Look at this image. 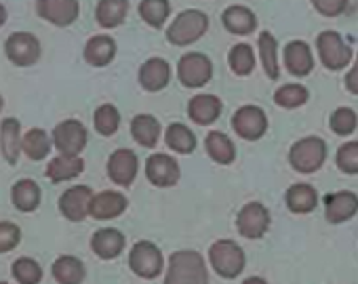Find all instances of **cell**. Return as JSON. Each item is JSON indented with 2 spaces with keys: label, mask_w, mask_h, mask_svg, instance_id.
I'll return each mask as SVG.
<instances>
[{
  "label": "cell",
  "mask_w": 358,
  "mask_h": 284,
  "mask_svg": "<svg viewBox=\"0 0 358 284\" xmlns=\"http://www.w3.org/2000/svg\"><path fill=\"white\" fill-rule=\"evenodd\" d=\"M164 284H209V269L199 251H175L169 259Z\"/></svg>",
  "instance_id": "obj_1"
},
{
  "label": "cell",
  "mask_w": 358,
  "mask_h": 284,
  "mask_svg": "<svg viewBox=\"0 0 358 284\" xmlns=\"http://www.w3.org/2000/svg\"><path fill=\"white\" fill-rule=\"evenodd\" d=\"M207 30H209V17L199 9H188L171 22L166 30V40L175 47H186L196 43L201 36H205Z\"/></svg>",
  "instance_id": "obj_2"
},
{
  "label": "cell",
  "mask_w": 358,
  "mask_h": 284,
  "mask_svg": "<svg viewBox=\"0 0 358 284\" xmlns=\"http://www.w3.org/2000/svg\"><path fill=\"white\" fill-rule=\"evenodd\" d=\"M327 160V144L320 137H303L291 146L289 163L297 173H316Z\"/></svg>",
  "instance_id": "obj_3"
},
{
  "label": "cell",
  "mask_w": 358,
  "mask_h": 284,
  "mask_svg": "<svg viewBox=\"0 0 358 284\" xmlns=\"http://www.w3.org/2000/svg\"><path fill=\"white\" fill-rule=\"evenodd\" d=\"M211 267L226 280H234L245 269V251L234 240H217L209 248Z\"/></svg>",
  "instance_id": "obj_4"
},
{
  "label": "cell",
  "mask_w": 358,
  "mask_h": 284,
  "mask_svg": "<svg viewBox=\"0 0 358 284\" xmlns=\"http://www.w3.org/2000/svg\"><path fill=\"white\" fill-rule=\"evenodd\" d=\"M316 49H318V57L322 66L331 72L343 70L352 61V49L339 32H333V30L320 32L316 38Z\"/></svg>",
  "instance_id": "obj_5"
},
{
  "label": "cell",
  "mask_w": 358,
  "mask_h": 284,
  "mask_svg": "<svg viewBox=\"0 0 358 284\" xmlns=\"http://www.w3.org/2000/svg\"><path fill=\"white\" fill-rule=\"evenodd\" d=\"M129 267L139 278L152 280V278L160 276V271L164 267L162 251L150 240H139V242L133 244V248L129 253Z\"/></svg>",
  "instance_id": "obj_6"
},
{
  "label": "cell",
  "mask_w": 358,
  "mask_h": 284,
  "mask_svg": "<svg viewBox=\"0 0 358 284\" xmlns=\"http://www.w3.org/2000/svg\"><path fill=\"white\" fill-rule=\"evenodd\" d=\"M213 76V63L203 53H186L177 63V78L186 89H201Z\"/></svg>",
  "instance_id": "obj_7"
},
{
  "label": "cell",
  "mask_w": 358,
  "mask_h": 284,
  "mask_svg": "<svg viewBox=\"0 0 358 284\" xmlns=\"http://www.w3.org/2000/svg\"><path fill=\"white\" fill-rule=\"evenodd\" d=\"M53 146L59 154H66V156H78L85 146H87V139H89V133L85 128L83 122L70 118V120H64L59 122L55 128H53Z\"/></svg>",
  "instance_id": "obj_8"
},
{
  "label": "cell",
  "mask_w": 358,
  "mask_h": 284,
  "mask_svg": "<svg viewBox=\"0 0 358 284\" xmlns=\"http://www.w3.org/2000/svg\"><path fill=\"white\" fill-rule=\"evenodd\" d=\"M272 217L262 202H247L236 215V230L243 238L259 240L270 230Z\"/></svg>",
  "instance_id": "obj_9"
},
{
  "label": "cell",
  "mask_w": 358,
  "mask_h": 284,
  "mask_svg": "<svg viewBox=\"0 0 358 284\" xmlns=\"http://www.w3.org/2000/svg\"><path fill=\"white\" fill-rule=\"evenodd\" d=\"M5 53L11 63L20 68H30L41 59V40L30 32H13L5 43Z\"/></svg>",
  "instance_id": "obj_10"
},
{
  "label": "cell",
  "mask_w": 358,
  "mask_h": 284,
  "mask_svg": "<svg viewBox=\"0 0 358 284\" xmlns=\"http://www.w3.org/2000/svg\"><path fill=\"white\" fill-rule=\"evenodd\" d=\"M232 128L247 141H257L268 130V116L259 105H243L232 116Z\"/></svg>",
  "instance_id": "obj_11"
},
{
  "label": "cell",
  "mask_w": 358,
  "mask_h": 284,
  "mask_svg": "<svg viewBox=\"0 0 358 284\" xmlns=\"http://www.w3.org/2000/svg\"><path fill=\"white\" fill-rule=\"evenodd\" d=\"M36 13L57 28H68L78 20L80 5L78 0H36Z\"/></svg>",
  "instance_id": "obj_12"
},
{
  "label": "cell",
  "mask_w": 358,
  "mask_h": 284,
  "mask_svg": "<svg viewBox=\"0 0 358 284\" xmlns=\"http://www.w3.org/2000/svg\"><path fill=\"white\" fill-rule=\"evenodd\" d=\"M145 177L156 188H173L182 177V169L169 154H152L145 160Z\"/></svg>",
  "instance_id": "obj_13"
},
{
  "label": "cell",
  "mask_w": 358,
  "mask_h": 284,
  "mask_svg": "<svg viewBox=\"0 0 358 284\" xmlns=\"http://www.w3.org/2000/svg\"><path fill=\"white\" fill-rule=\"evenodd\" d=\"M93 190L89 186H76L70 188L62 194L59 198V211L68 221H85L87 215H91V200H93Z\"/></svg>",
  "instance_id": "obj_14"
},
{
  "label": "cell",
  "mask_w": 358,
  "mask_h": 284,
  "mask_svg": "<svg viewBox=\"0 0 358 284\" xmlns=\"http://www.w3.org/2000/svg\"><path fill=\"white\" fill-rule=\"evenodd\" d=\"M137 171H139V158L131 150L124 148L116 150L108 160V177L120 188H129L135 181Z\"/></svg>",
  "instance_id": "obj_15"
},
{
  "label": "cell",
  "mask_w": 358,
  "mask_h": 284,
  "mask_svg": "<svg viewBox=\"0 0 358 284\" xmlns=\"http://www.w3.org/2000/svg\"><path fill=\"white\" fill-rule=\"evenodd\" d=\"M358 213V196L354 192L341 190L324 196V217L329 223H343Z\"/></svg>",
  "instance_id": "obj_16"
},
{
  "label": "cell",
  "mask_w": 358,
  "mask_h": 284,
  "mask_svg": "<svg viewBox=\"0 0 358 284\" xmlns=\"http://www.w3.org/2000/svg\"><path fill=\"white\" fill-rule=\"evenodd\" d=\"M129 207V200L124 194L114 192V190H106L93 196L91 200V217L99 219V221H108V219H116L120 217Z\"/></svg>",
  "instance_id": "obj_17"
},
{
  "label": "cell",
  "mask_w": 358,
  "mask_h": 284,
  "mask_svg": "<svg viewBox=\"0 0 358 284\" xmlns=\"http://www.w3.org/2000/svg\"><path fill=\"white\" fill-rule=\"evenodd\" d=\"M171 80V66L162 57H150L139 68V84L148 93L162 91Z\"/></svg>",
  "instance_id": "obj_18"
},
{
  "label": "cell",
  "mask_w": 358,
  "mask_h": 284,
  "mask_svg": "<svg viewBox=\"0 0 358 284\" xmlns=\"http://www.w3.org/2000/svg\"><path fill=\"white\" fill-rule=\"evenodd\" d=\"M124 234L116 227H101L93 234L91 238V248L99 259H116L124 251Z\"/></svg>",
  "instance_id": "obj_19"
},
{
  "label": "cell",
  "mask_w": 358,
  "mask_h": 284,
  "mask_svg": "<svg viewBox=\"0 0 358 284\" xmlns=\"http://www.w3.org/2000/svg\"><path fill=\"white\" fill-rule=\"evenodd\" d=\"M222 114V99L211 93H201L190 99L188 103V116L201 126L213 124Z\"/></svg>",
  "instance_id": "obj_20"
},
{
  "label": "cell",
  "mask_w": 358,
  "mask_h": 284,
  "mask_svg": "<svg viewBox=\"0 0 358 284\" xmlns=\"http://www.w3.org/2000/svg\"><path fill=\"white\" fill-rule=\"evenodd\" d=\"M22 124L17 118H5L0 124V150L9 165H17L22 154Z\"/></svg>",
  "instance_id": "obj_21"
},
{
  "label": "cell",
  "mask_w": 358,
  "mask_h": 284,
  "mask_svg": "<svg viewBox=\"0 0 358 284\" xmlns=\"http://www.w3.org/2000/svg\"><path fill=\"white\" fill-rule=\"evenodd\" d=\"M85 61L93 68H106L114 61L116 57V43L112 36L99 34L87 40L85 45Z\"/></svg>",
  "instance_id": "obj_22"
},
{
  "label": "cell",
  "mask_w": 358,
  "mask_h": 284,
  "mask_svg": "<svg viewBox=\"0 0 358 284\" xmlns=\"http://www.w3.org/2000/svg\"><path fill=\"white\" fill-rule=\"evenodd\" d=\"M285 66L293 76H308L314 70V57L303 40H293L285 47Z\"/></svg>",
  "instance_id": "obj_23"
},
{
  "label": "cell",
  "mask_w": 358,
  "mask_h": 284,
  "mask_svg": "<svg viewBox=\"0 0 358 284\" xmlns=\"http://www.w3.org/2000/svg\"><path fill=\"white\" fill-rule=\"evenodd\" d=\"M222 22H224V28L230 32V34H236V36H247V34H253L255 28H257V17L251 9L247 7H241V5H232L224 11L222 15Z\"/></svg>",
  "instance_id": "obj_24"
},
{
  "label": "cell",
  "mask_w": 358,
  "mask_h": 284,
  "mask_svg": "<svg viewBox=\"0 0 358 284\" xmlns=\"http://www.w3.org/2000/svg\"><path fill=\"white\" fill-rule=\"evenodd\" d=\"M85 171V160L80 156H66L59 154L53 160H49L47 165V177L53 184H62V181H70L74 177H78Z\"/></svg>",
  "instance_id": "obj_25"
},
{
  "label": "cell",
  "mask_w": 358,
  "mask_h": 284,
  "mask_svg": "<svg viewBox=\"0 0 358 284\" xmlns=\"http://www.w3.org/2000/svg\"><path fill=\"white\" fill-rule=\"evenodd\" d=\"M287 209L297 215L312 213L318 207V192L310 184H295L287 190Z\"/></svg>",
  "instance_id": "obj_26"
},
{
  "label": "cell",
  "mask_w": 358,
  "mask_h": 284,
  "mask_svg": "<svg viewBox=\"0 0 358 284\" xmlns=\"http://www.w3.org/2000/svg\"><path fill=\"white\" fill-rule=\"evenodd\" d=\"M11 198H13V204L17 211L34 213L41 207L43 192L34 179H20V181H15V186L11 190Z\"/></svg>",
  "instance_id": "obj_27"
},
{
  "label": "cell",
  "mask_w": 358,
  "mask_h": 284,
  "mask_svg": "<svg viewBox=\"0 0 358 284\" xmlns=\"http://www.w3.org/2000/svg\"><path fill=\"white\" fill-rule=\"evenodd\" d=\"M131 135L143 148H154L160 139V122L152 114H137L131 120Z\"/></svg>",
  "instance_id": "obj_28"
},
{
  "label": "cell",
  "mask_w": 358,
  "mask_h": 284,
  "mask_svg": "<svg viewBox=\"0 0 358 284\" xmlns=\"http://www.w3.org/2000/svg\"><path fill=\"white\" fill-rule=\"evenodd\" d=\"M51 271L57 284H80L87 276L85 263L72 255H62L59 259H55Z\"/></svg>",
  "instance_id": "obj_29"
},
{
  "label": "cell",
  "mask_w": 358,
  "mask_h": 284,
  "mask_svg": "<svg viewBox=\"0 0 358 284\" xmlns=\"http://www.w3.org/2000/svg\"><path fill=\"white\" fill-rule=\"evenodd\" d=\"M205 148H207V154L211 156V160L217 165H232L236 158V150H234L232 139L228 135H224L222 130H213L207 135Z\"/></svg>",
  "instance_id": "obj_30"
},
{
  "label": "cell",
  "mask_w": 358,
  "mask_h": 284,
  "mask_svg": "<svg viewBox=\"0 0 358 284\" xmlns=\"http://www.w3.org/2000/svg\"><path fill=\"white\" fill-rule=\"evenodd\" d=\"M51 146H53V137H49L47 130L43 128H30L22 139V152L34 163L45 160L51 152Z\"/></svg>",
  "instance_id": "obj_31"
},
{
  "label": "cell",
  "mask_w": 358,
  "mask_h": 284,
  "mask_svg": "<svg viewBox=\"0 0 358 284\" xmlns=\"http://www.w3.org/2000/svg\"><path fill=\"white\" fill-rule=\"evenodd\" d=\"M164 141H166V146L177 152V154H192L196 150V137L194 133L182 124V122H173L166 126L164 130Z\"/></svg>",
  "instance_id": "obj_32"
},
{
  "label": "cell",
  "mask_w": 358,
  "mask_h": 284,
  "mask_svg": "<svg viewBox=\"0 0 358 284\" xmlns=\"http://www.w3.org/2000/svg\"><path fill=\"white\" fill-rule=\"evenodd\" d=\"M129 13V0H99L95 20L101 28H118Z\"/></svg>",
  "instance_id": "obj_33"
},
{
  "label": "cell",
  "mask_w": 358,
  "mask_h": 284,
  "mask_svg": "<svg viewBox=\"0 0 358 284\" xmlns=\"http://www.w3.org/2000/svg\"><path fill=\"white\" fill-rule=\"evenodd\" d=\"M228 63L236 76H249L255 68V53L253 47L247 43H238L228 53Z\"/></svg>",
  "instance_id": "obj_34"
},
{
  "label": "cell",
  "mask_w": 358,
  "mask_h": 284,
  "mask_svg": "<svg viewBox=\"0 0 358 284\" xmlns=\"http://www.w3.org/2000/svg\"><path fill=\"white\" fill-rule=\"evenodd\" d=\"M171 5L169 0H141L139 3V15L150 28H162L169 20Z\"/></svg>",
  "instance_id": "obj_35"
},
{
  "label": "cell",
  "mask_w": 358,
  "mask_h": 284,
  "mask_svg": "<svg viewBox=\"0 0 358 284\" xmlns=\"http://www.w3.org/2000/svg\"><path fill=\"white\" fill-rule=\"evenodd\" d=\"M257 47H259V57H262V66H264V72L268 78L276 80L278 78V59H276V38L270 34V32H262L259 34V40H257Z\"/></svg>",
  "instance_id": "obj_36"
},
{
  "label": "cell",
  "mask_w": 358,
  "mask_h": 284,
  "mask_svg": "<svg viewBox=\"0 0 358 284\" xmlns=\"http://www.w3.org/2000/svg\"><path fill=\"white\" fill-rule=\"evenodd\" d=\"M95 130L103 137H112L120 128V112L112 103H103L93 114Z\"/></svg>",
  "instance_id": "obj_37"
},
{
  "label": "cell",
  "mask_w": 358,
  "mask_h": 284,
  "mask_svg": "<svg viewBox=\"0 0 358 284\" xmlns=\"http://www.w3.org/2000/svg\"><path fill=\"white\" fill-rule=\"evenodd\" d=\"M308 97H310V93H308L306 87H301V84H285L274 93V103L285 107V110H295V107H301L308 101Z\"/></svg>",
  "instance_id": "obj_38"
},
{
  "label": "cell",
  "mask_w": 358,
  "mask_h": 284,
  "mask_svg": "<svg viewBox=\"0 0 358 284\" xmlns=\"http://www.w3.org/2000/svg\"><path fill=\"white\" fill-rule=\"evenodd\" d=\"M13 278L20 284H41L43 280V267L38 261L30 259V257H20L13 263Z\"/></svg>",
  "instance_id": "obj_39"
},
{
  "label": "cell",
  "mask_w": 358,
  "mask_h": 284,
  "mask_svg": "<svg viewBox=\"0 0 358 284\" xmlns=\"http://www.w3.org/2000/svg\"><path fill=\"white\" fill-rule=\"evenodd\" d=\"M329 126L335 135L339 137H348L356 130L358 126V116L352 107H337L333 114H331V120H329Z\"/></svg>",
  "instance_id": "obj_40"
},
{
  "label": "cell",
  "mask_w": 358,
  "mask_h": 284,
  "mask_svg": "<svg viewBox=\"0 0 358 284\" xmlns=\"http://www.w3.org/2000/svg\"><path fill=\"white\" fill-rule=\"evenodd\" d=\"M335 163L341 173L358 175V141H345V144L337 150Z\"/></svg>",
  "instance_id": "obj_41"
},
{
  "label": "cell",
  "mask_w": 358,
  "mask_h": 284,
  "mask_svg": "<svg viewBox=\"0 0 358 284\" xmlns=\"http://www.w3.org/2000/svg\"><path fill=\"white\" fill-rule=\"evenodd\" d=\"M22 242L20 225L11 221H0V253H9Z\"/></svg>",
  "instance_id": "obj_42"
},
{
  "label": "cell",
  "mask_w": 358,
  "mask_h": 284,
  "mask_svg": "<svg viewBox=\"0 0 358 284\" xmlns=\"http://www.w3.org/2000/svg\"><path fill=\"white\" fill-rule=\"evenodd\" d=\"M312 5L324 17H337L345 11L348 0H312Z\"/></svg>",
  "instance_id": "obj_43"
},
{
  "label": "cell",
  "mask_w": 358,
  "mask_h": 284,
  "mask_svg": "<svg viewBox=\"0 0 358 284\" xmlns=\"http://www.w3.org/2000/svg\"><path fill=\"white\" fill-rule=\"evenodd\" d=\"M345 89L352 95H358V55H356V61H354L352 70L345 74Z\"/></svg>",
  "instance_id": "obj_44"
},
{
  "label": "cell",
  "mask_w": 358,
  "mask_h": 284,
  "mask_svg": "<svg viewBox=\"0 0 358 284\" xmlns=\"http://www.w3.org/2000/svg\"><path fill=\"white\" fill-rule=\"evenodd\" d=\"M243 284H268V282L264 278H259V276H251V278H245Z\"/></svg>",
  "instance_id": "obj_45"
},
{
  "label": "cell",
  "mask_w": 358,
  "mask_h": 284,
  "mask_svg": "<svg viewBox=\"0 0 358 284\" xmlns=\"http://www.w3.org/2000/svg\"><path fill=\"white\" fill-rule=\"evenodd\" d=\"M5 24H7V9L3 3H0V28H3Z\"/></svg>",
  "instance_id": "obj_46"
},
{
  "label": "cell",
  "mask_w": 358,
  "mask_h": 284,
  "mask_svg": "<svg viewBox=\"0 0 358 284\" xmlns=\"http://www.w3.org/2000/svg\"><path fill=\"white\" fill-rule=\"evenodd\" d=\"M3 105H5V101H3V97H0V110H3Z\"/></svg>",
  "instance_id": "obj_47"
},
{
  "label": "cell",
  "mask_w": 358,
  "mask_h": 284,
  "mask_svg": "<svg viewBox=\"0 0 358 284\" xmlns=\"http://www.w3.org/2000/svg\"><path fill=\"white\" fill-rule=\"evenodd\" d=\"M0 284H9V282H3V280H0Z\"/></svg>",
  "instance_id": "obj_48"
}]
</instances>
